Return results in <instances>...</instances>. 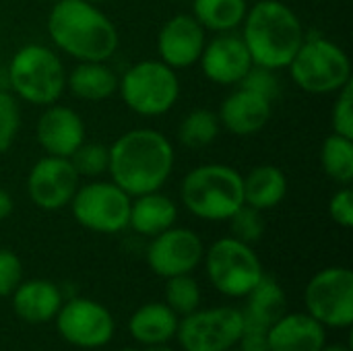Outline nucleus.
<instances>
[{
    "instance_id": "obj_11",
    "label": "nucleus",
    "mask_w": 353,
    "mask_h": 351,
    "mask_svg": "<svg viewBox=\"0 0 353 351\" xmlns=\"http://www.w3.org/2000/svg\"><path fill=\"white\" fill-rule=\"evenodd\" d=\"M242 327V310L217 306L182 317L176 337L184 351H225L238 343Z\"/></svg>"
},
{
    "instance_id": "obj_38",
    "label": "nucleus",
    "mask_w": 353,
    "mask_h": 351,
    "mask_svg": "<svg viewBox=\"0 0 353 351\" xmlns=\"http://www.w3.org/2000/svg\"><path fill=\"white\" fill-rule=\"evenodd\" d=\"M14 209V201L10 197V192H6L4 188H0V221H4L6 217H10Z\"/></svg>"
},
{
    "instance_id": "obj_30",
    "label": "nucleus",
    "mask_w": 353,
    "mask_h": 351,
    "mask_svg": "<svg viewBox=\"0 0 353 351\" xmlns=\"http://www.w3.org/2000/svg\"><path fill=\"white\" fill-rule=\"evenodd\" d=\"M72 168L77 170L79 178L95 180L103 174H108L110 166V147L101 143H83L70 157Z\"/></svg>"
},
{
    "instance_id": "obj_10",
    "label": "nucleus",
    "mask_w": 353,
    "mask_h": 351,
    "mask_svg": "<svg viewBox=\"0 0 353 351\" xmlns=\"http://www.w3.org/2000/svg\"><path fill=\"white\" fill-rule=\"evenodd\" d=\"M306 312L323 327L347 329L353 323V273L347 267L319 271L304 292Z\"/></svg>"
},
{
    "instance_id": "obj_44",
    "label": "nucleus",
    "mask_w": 353,
    "mask_h": 351,
    "mask_svg": "<svg viewBox=\"0 0 353 351\" xmlns=\"http://www.w3.org/2000/svg\"><path fill=\"white\" fill-rule=\"evenodd\" d=\"M0 153H2V151H0Z\"/></svg>"
},
{
    "instance_id": "obj_25",
    "label": "nucleus",
    "mask_w": 353,
    "mask_h": 351,
    "mask_svg": "<svg viewBox=\"0 0 353 351\" xmlns=\"http://www.w3.org/2000/svg\"><path fill=\"white\" fill-rule=\"evenodd\" d=\"M246 306L242 310L244 321L261 327H271L288 312V296L279 281L271 275H263V279L244 296Z\"/></svg>"
},
{
    "instance_id": "obj_24",
    "label": "nucleus",
    "mask_w": 353,
    "mask_h": 351,
    "mask_svg": "<svg viewBox=\"0 0 353 351\" xmlns=\"http://www.w3.org/2000/svg\"><path fill=\"white\" fill-rule=\"evenodd\" d=\"M244 205L254 207L259 211H269L281 205L288 194V176L281 168L263 163L252 168L246 176H242Z\"/></svg>"
},
{
    "instance_id": "obj_6",
    "label": "nucleus",
    "mask_w": 353,
    "mask_h": 351,
    "mask_svg": "<svg viewBox=\"0 0 353 351\" xmlns=\"http://www.w3.org/2000/svg\"><path fill=\"white\" fill-rule=\"evenodd\" d=\"M292 81L306 93L329 95L352 83L347 52L327 37H308L288 64Z\"/></svg>"
},
{
    "instance_id": "obj_16",
    "label": "nucleus",
    "mask_w": 353,
    "mask_h": 351,
    "mask_svg": "<svg viewBox=\"0 0 353 351\" xmlns=\"http://www.w3.org/2000/svg\"><path fill=\"white\" fill-rule=\"evenodd\" d=\"M203 74L215 83L225 87H238L246 72L252 66V58L236 31L217 33L213 39H207L205 50L199 58Z\"/></svg>"
},
{
    "instance_id": "obj_42",
    "label": "nucleus",
    "mask_w": 353,
    "mask_h": 351,
    "mask_svg": "<svg viewBox=\"0 0 353 351\" xmlns=\"http://www.w3.org/2000/svg\"><path fill=\"white\" fill-rule=\"evenodd\" d=\"M225 351H242L238 345H234V348H230V350H225Z\"/></svg>"
},
{
    "instance_id": "obj_18",
    "label": "nucleus",
    "mask_w": 353,
    "mask_h": 351,
    "mask_svg": "<svg viewBox=\"0 0 353 351\" xmlns=\"http://www.w3.org/2000/svg\"><path fill=\"white\" fill-rule=\"evenodd\" d=\"M273 114V101L238 85L219 106V124L236 137H252L261 132Z\"/></svg>"
},
{
    "instance_id": "obj_36",
    "label": "nucleus",
    "mask_w": 353,
    "mask_h": 351,
    "mask_svg": "<svg viewBox=\"0 0 353 351\" xmlns=\"http://www.w3.org/2000/svg\"><path fill=\"white\" fill-rule=\"evenodd\" d=\"M329 215L331 219L350 230L353 225V190L350 186H341L329 201Z\"/></svg>"
},
{
    "instance_id": "obj_13",
    "label": "nucleus",
    "mask_w": 353,
    "mask_h": 351,
    "mask_svg": "<svg viewBox=\"0 0 353 351\" xmlns=\"http://www.w3.org/2000/svg\"><path fill=\"white\" fill-rule=\"evenodd\" d=\"M205 257V244L201 236L188 228H176L157 234L147 246V265L149 269L163 277H176L192 273Z\"/></svg>"
},
{
    "instance_id": "obj_14",
    "label": "nucleus",
    "mask_w": 353,
    "mask_h": 351,
    "mask_svg": "<svg viewBox=\"0 0 353 351\" xmlns=\"http://www.w3.org/2000/svg\"><path fill=\"white\" fill-rule=\"evenodd\" d=\"M81 178L70 159L43 155L33 163L27 176L29 201L43 211H60L70 205Z\"/></svg>"
},
{
    "instance_id": "obj_5",
    "label": "nucleus",
    "mask_w": 353,
    "mask_h": 351,
    "mask_svg": "<svg viewBox=\"0 0 353 351\" xmlns=\"http://www.w3.org/2000/svg\"><path fill=\"white\" fill-rule=\"evenodd\" d=\"M10 91L29 106H52L66 89V68L60 56L41 43L21 46L6 68Z\"/></svg>"
},
{
    "instance_id": "obj_37",
    "label": "nucleus",
    "mask_w": 353,
    "mask_h": 351,
    "mask_svg": "<svg viewBox=\"0 0 353 351\" xmlns=\"http://www.w3.org/2000/svg\"><path fill=\"white\" fill-rule=\"evenodd\" d=\"M236 345L242 351H269V329L244 321V327Z\"/></svg>"
},
{
    "instance_id": "obj_2",
    "label": "nucleus",
    "mask_w": 353,
    "mask_h": 351,
    "mask_svg": "<svg viewBox=\"0 0 353 351\" xmlns=\"http://www.w3.org/2000/svg\"><path fill=\"white\" fill-rule=\"evenodd\" d=\"M56 50L77 62H108L120 43L112 19L87 0H56L46 21Z\"/></svg>"
},
{
    "instance_id": "obj_12",
    "label": "nucleus",
    "mask_w": 353,
    "mask_h": 351,
    "mask_svg": "<svg viewBox=\"0 0 353 351\" xmlns=\"http://www.w3.org/2000/svg\"><path fill=\"white\" fill-rule=\"evenodd\" d=\"M56 319V329L64 341L81 350H97L112 341L116 323L112 312L89 298L62 302Z\"/></svg>"
},
{
    "instance_id": "obj_41",
    "label": "nucleus",
    "mask_w": 353,
    "mask_h": 351,
    "mask_svg": "<svg viewBox=\"0 0 353 351\" xmlns=\"http://www.w3.org/2000/svg\"><path fill=\"white\" fill-rule=\"evenodd\" d=\"M87 2H91V4H97V6H101L103 2H108V0H87Z\"/></svg>"
},
{
    "instance_id": "obj_34",
    "label": "nucleus",
    "mask_w": 353,
    "mask_h": 351,
    "mask_svg": "<svg viewBox=\"0 0 353 351\" xmlns=\"http://www.w3.org/2000/svg\"><path fill=\"white\" fill-rule=\"evenodd\" d=\"M240 85L254 91V93H259V95H263V97H267V99H271V101H275L277 95H279L277 70H271V68H265V66L252 64Z\"/></svg>"
},
{
    "instance_id": "obj_39",
    "label": "nucleus",
    "mask_w": 353,
    "mask_h": 351,
    "mask_svg": "<svg viewBox=\"0 0 353 351\" xmlns=\"http://www.w3.org/2000/svg\"><path fill=\"white\" fill-rule=\"evenodd\" d=\"M122 351H174L172 348H168V343H163V345H145V350H122Z\"/></svg>"
},
{
    "instance_id": "obj_33",
    "label": "nucleus",
    "mask_w": 353,
    "mask_h": 351,
    "mask_svg": "<svg viewBox=\"0 0 353 351\" xmlns=\"http://www.w3.org/2000/svg\"><path fill=\"white\" fill-rule=\"evenodd\" d=\"M331 126L335 134L353 139V91L352 83L335 93V103L331 110Z\"/></svg>"
},
{
    "instance_id": "obj_22",
    "label": "nucleus",
    "mask_w": 353,
    "mask_h": 351,
    "mask_svg": "<svg viewBox=\"0 0 353 351\" xmlns=\"http://www.w3.org/2000/svg\"><path fill=\"white\" fill-rule=\"evenodd\" d=\"M118 74L108 62H77L66 72V89L81 101L97 103L110 99L118 91Z\"/></svg>"
},
{
    "instance_id": "obj_20",
    "label": "nucleus",
    "mask_w": 353,
    "mask_h": 351,
    "mask_svg": "<svg viewBox=\"0 0 353 351\" xmlns=\"http://www.w3.org/2000/svg\"><path fill=\"white\" fill-rule=\"evenodd\" d=\"M62 306L60 288L48 279H29L21 281L12 292V310L14 314L29 323L41 325L52 321Z\"/></svg>"
},
{
    "instance_id": "obj_40",
    "label": "nucleus",
    "mask_w": 353,
    "mask_h": 351,
    "mask_svg": "<svg viewBox=\"0 0 353 351\" xmlns=\"http://www.w3.org/2000/svg\"><path fill=\"white\" fill-rule=\"evenodd\" d=\"M321 351H352L347 345H341V343H335V345H323V350Z\"/></svg>"
},
{
    "instance_id": "obj_9",
    "label": "nucleus",
    "mask_w": 353,
    "mask_h": 351,
    "mask_svg": "<svg viewBox=\"0 0 353 351\" xmlns=\"http://www.w3.org/2000/svg\"><path fill=\"white\" fill-rule=\"evenodd\" d=\"M130 201L132 197L112 180L95 178L79 184L68 207L77 223L85 230L95 234H118L128 228Z\"/></svg>"
},
{
    "instance_id": "obj_26",
    "label": "nucleus",
    "mask_w": 353,
    "mask_h": 351,
    "mask_svg": "<svg viewBox=\"0 0 353 351\" xmlns=\"http://www.w3.org/2000/svg\"><path fill=\"white\" fill-rule=\"evenodd\" d=\"M248 12V0H192V17L205 31L230 33L240 29Z\"/></svg>"
},
{
    "instance_id": "obj_19",
    "label": "nucleus",
    "mask_w": 353,
    "mask_h": 351,
    "mask_svg": "<svg viewBox=\"0 0 353 351\" xmlns=\"http://www.w3.org/2000/svg\"><path fill=\"white\" fill-rule=\"evenodd\" d=\"M325 343V327L308 312H285L269 327V351H321Z\"/></svg>"
},
{
    "instance_id": "obj_8",
    "label": "nucleus",
    "mask_w": 353,
    "mask_h": 351,
    "mask_svg": "<svg viewBox=\"0 0 353 351\" xmlns=\"http://www.w3.org/2000/svg\"><path fill=\"white\" fill-rule=\"evenodd\" d=\"M203 261L211 285L230 298H244L265 275L254 248L232 236L213 242Z\"/></svg>"
},
{
    "instance_id": "obj_7",
    "label": "nucleus",
    "mask_w": 353,
    "mask_h": 351,
    "mask_svg": "<svg viewBox=\"0 0 353 351\" xmlns=\"http://www.w3.org/2000/svg\"><path fill=\"white\" fill-rule=\"evenodd\" d=\"M118 93L126 108L145 118L168 114L180 97V79L161 60H141L118 79Z\"/></svg>"
},
{
    "instance_id": "obj_15",
    "label": "nucleus",
    "mask_w": 353,
    "mask_h": 351,
    "mask_svg": "<svg viewBox=\"0 0 353 351\" xmlns=\"http://www.w3.org/2000/svg\"><path fill=\"white\" fill-rule=\"evenodd\" d=\"M205 43L207 31L188 12L174 14L161 25L157 33L159 60L174 70H184L199 64Z\"/></svg>"
},
{
    "instance_id": "obj_4",
    "label": "nucleus",
    "mask_w": 353,
    "mask_h": 351,
    "mask_svg": "<svg viewBox=\"0 0 353 351\" xmlns=\"http://www.w3.org/2000/svg\"><path fill=\"white\" fill-rule=\"evenodd\" d=\"M182 205L199 219L228 221L242 205V174L228 163L192 168L180 184Z\"/></svg>"
},
{
    "instance_id": "obj_17",
    "label": "nucleus",
    "mask_w": 353,
    "mask_h": 351,
    "mask_svg": "<svg viewBox=\"0 0 353 351\" xmlns=\"http://www.w3.org/2000/svg\"><path fill=\"white\" fill-rule=\"evenodd\" d=\"M85 122L77 110L62 103L46 106L35 124V139L46 155L70 157L85 143Z\"/></svg>"
},
{
    "instance_id": "obj_21",
    "label": "nucleus",
    "mask_w": 353,
    "mask_h": 351,
    "mask_svg": "<svg viewBox=\"0 0 353 351\" xmlns=\"http://www.w3.org/2000/svg\"><path fill=\"white\" fill-rule=\"evenodd\" d=\"M176 219H178V207L161 190L132 197L130 201L128 228H132L137 234L145 238H153L170 230L172 225H176Z\"/></svg>"
},
{
    "instance_id": "obj_43",
    "label": "nucleus",
    "mask_w": 353,
    "mask_h": 351,
    "mask_svg": "<svg viewBox=\"0 0 353 351\" xmlns=\"http://www.w3.org/2000/svg\"><path fill=\"white\" fill-rule=\"evenodd\" d=\"M46 2H56V0H46Z\"/></svg>"
},
{
    "instance_id": "obj_1",
    "label": "nucleus",
    "mask_w": 353,
    "mask_h": 351,
    "mask_svg": "<svg viewBox=\"0 0 353 351\" xmlns=\"http://www.w3.org/2000/svg\"><path fill=\"white\" fill-rule=\"evenodd\" d=\"M172 141L155 128H132L110 145V180L128 197L161 190L174 172Z\"/></svg>"
},
{
    "instance_id": "obj_32",
    "label": "nucleus",
    "mask_w": 353,
    "mask_h": 351,
    "mask_svg": "<svg viewBox=\"0 0 353 351\" xmlns=\"http://www.w3.org/2000/svg\"><path fill=\"white\" fill-rule=\"evenodd\" d=\"M21 128V101L12 91L0 89V151H6Z\"/></svg>"
},
{
    "instance_id": "obj_35",
    "label": "nucleus",
    "mask_w": 353,
    "mask_h": 351,
    "mask_svg": "<svg viewBox=\"0 0 353 351\" xmlns=\"http://www.w3.org/2000/svg\"><path fill=\"white\" fill-rule=\"evenodd\" d=\"M23 281V263L21 259L6 248H0V298L12 296V292Z\"/></svg>"
},
{
    "instance_id": "obj_29",
    "label": "nucleus",
    "mask_w": 353,
    "mask_h": 351,
    "mask_svg": "<svg viewBox=\"0 0 353 351\" xmlns=\"http://www.w3.org/2000/svg\"><path fill=\"white\" fill-rule=\"evenodd\" d=\"M165 304L178 314L186 317L201 308V285L199 281L186 273L165 279Z\"/></svg>"
},
{
    "instance_id": "obj_3",
    "label": "nucleus",
    "mask_w": 353,
    "mask_h": 351,
    "mask_svg": "<svg viewBox=\"0 0 353 351\" xmlns=\"http://www.w3.org/2000/svg\"><path fill=\"white\" fill-rule=\"evenodd\" d=\"M252 64L271 70L288 68L306 39L300 17L281 0H256L240 25Z\"/></svg>"
},
{
    "instance_id": "obj_23",
    "label": "nucleus",
    "mask_w": 353,
    "mask_h": 351,
    "mask_svg": "<svg viewBox=\"0 0 353 351\" xmlns=\"http://www.w3.org/2000/svg\"><path fill=\"white\" fill-rule=\"evenodd\" d=\"M178 314L165 302H149L134 310L128 321V331L141 345H163L178 331Z\"/></svg>"
},
{
    "instance_id": "obj_31",
    "label": "nucleus",
    "mask_w": 353,
    "mask_h": 351,
    "mask_svg": "<svg viewBox=\"0 0 353 351\" xmlns=\"http://www.w3.org/2000/svg\"><path fill=\"white\" fill-rule=\"evenodd\" d=\"M230 232L232 238L244 242V244H256L263 234H265V219H263V211L242 205L230 219Z\"/></svg>"
},
{
    "instance_id": "obj_28",
    "label": "nucleus",
    "mask_w": 353,
    "mask_h": 351,
    "mask_svg": "<svg viewBox=\"0 0 353 351\" xmlns=\"http://www.w3.org/2000/svg\"><path fill=\"white\" fill-rule=\"evenodd\" d=\"M219 130H221V124H219L217 112L199 108V110L188 112L182 118L178 126V139L188 149H203V147H209L219 137Z\"/></svg>"
},
{
    "instance_id": "obj_27",
    "label": "nucleus",
    "mask_w": 353,
    "mask_h": 351,
    "mask_svg": "<svg viewBox=\"0 0 353 351\" xmlns=\"http://www.w3.org/2000/svg\"><path fill=\"white\" fill-rule=\"evenodd\" d=\"M321 166L333 182L350 186L353 180V139L335 132L329 134L321 147Z\"/></svg>"
}]
</instances>
